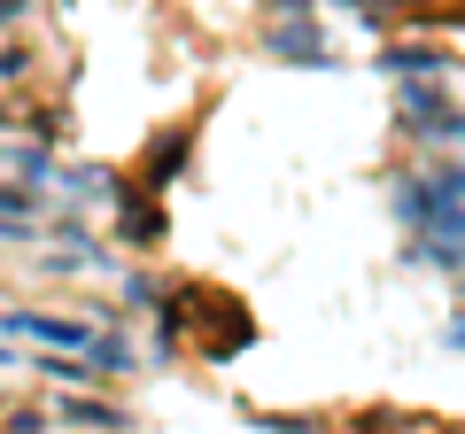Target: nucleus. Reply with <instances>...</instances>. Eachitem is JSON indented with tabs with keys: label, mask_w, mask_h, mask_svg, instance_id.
Instances as JSON below:
<instances>
[{
	"label": "nucleus",
	"mask_w": 465,
	"mask_h": 434,
	"mask_svg": "<svg viewBox=\"0 0 465 434\" xmlns=\"http://www.w3.org/2000/svg\"><path fill=\"white\" fill-rule=\"evenodd\" d=\"M272 47L287 54V63H326V39H318V24H287V32H272Z\"/></svg>",
	"instance_id": "7ed1b4c3"
},
{
	"label": "nucleus",
	"mask_w": 465,
	"mask_h": 434,
	"mask_svg": "<svg viewBox=\"0 0 465 434\" xmlns=\"http://www.w3.org/2000/svg\"><path fill=\"white\" fill-rule=\"evenodd\" d=\"M186 148H194V133H186V124H171V140H163V148H148V163H140V194L171 186V171L186 163Z\"/></svg>",
	"instance_id": "f03ea898"
},
{
	"label": "nucleus",
	"mask_w": 465,
	"mask_h": 434,
	"mask_svg": "<svg viewBox=\"0 0 465 434\" xmlns=\"http://www.w3.org/2000/svg\"><path fill=\"white\" fill-rule=\"evenodd\" d=\"M47 372H54V380H70V388H78V380H94V365H78V357H54Z\"/></svg>",
	"instance_id": "6e6552de"
},
{
	"label": "nucleus",
	"mask_w": 465,
	"mask_h": 434,
	"mask_svg": "<svg viewBox=\"0 0 465 434\" xmlns=\"http://www.w3.org/2000/svg\"><path fill=\"white\" fill-rule=\"evenodd\" d=\"M450 341H458V350H465V318H458V326H450Z\"/></svg>",
	"instance_id": "9b49d317"
},
{
	"label": "nucleus",
	"mask_w": 465,
	"mask_h": 434,
	"mask_svg": "<svg viewBox=\"0 0 465 434\" xmlns=\"http://www.w3.org/2000/svg\"><path fill=\"white\" fill-rule=\"evenodd\" d=\"M24 70H32V63H24L16 47H0V78H24Z\"/></svg>",
	"instance_id": "1a4fd4ad"
},
{
	"label": "nucleus",
	"mask_w": 465,
	"mask_h": 434,
	"mask_svg": "<svg viewBox=\"0 0 465 434\" xmlns=\"http://www.w3.org/2000/svg\"><path fill=\"white\" fill-rule=\"evenodd\" d=\"M70 419L78 427H124V411H109V403H70Z\"/></svg>",
	"instance_id": "0eeeda50"
},
{
	"label": "nucleus",
	"mask_w": 465,
	"mask_h": 434,
	"mask_svg": "<svg viewBox=\"0 0 465 434\" xmlns=\"http://www.w3.org/2000/svg\"><path fill=\"white\" fill-rule=\"evenodd\" d=\"M124 241H140V249L163 241V210H155V202H124Z\"/></svg>",
	"instance_id": "39448f33"
},
{
	"label": "nucleus",
	"mask_w": 465,
	"mask_h": 434,
	"mask_svg": "<svg viewBox=\"0 0 465 434\" xmlns=\"http://www.w3.org/2000/svg\"><path fill=\"white\" fill-rule=\"evenodd\" d=\"M0 16H24V0H0Z\"/></svg>",
	"instance_id": "9d476101"
},
{
	"label": "nucleus",
	"mask_w": 465,
	"mask_h": 434,
	"mask_svg": "<svg viewBox=\"0 0 465 434\" xmlns=\"http://www.w3.org/2000/svg\"><path fill=\"white\" fill-rule=\"evenodd\" d=\"M8 334L54 341V350H94V326H70V318H32V311H8Z\"/></svg>",
	"instance_id": "f257e3e1"
},
{
	"label": "nucleus",
	"mask_w": 465,
	"mask_h": 434,
	"mask_svg": "<svg viewBox=\"0 0 465 434\" xmlns=\"http://www.w3.org/2000/svg\"><path fill=\"white\" fill-rule=\"evenodd\" d=\"M32 210L39 202L24 194V186H0V225H32Z\"/></svg>",
	"instance_id": "423d86ee"
},
{
	"label": "nucleus",
	"mask_w": 465,
	"mask_h": 434,
	"mask_svg": "<svg viewBox=\"0 0 465 434\" xmlns=\"http://www.w3.org/2000/svg\"><path fill=\"white\" fill-rule=\"evenodd\" d=\"M388 70L396 78H434V70H450L442 47H388Z\"/></svg>",
	"instance_id": "20e7f679"
}]
</instances>
